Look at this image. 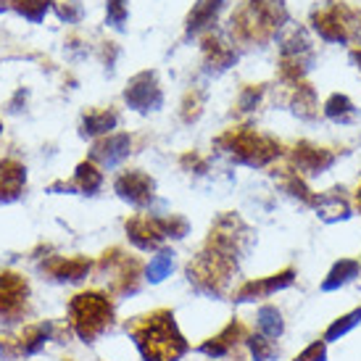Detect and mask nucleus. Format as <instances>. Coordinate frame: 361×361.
Wrapping results in <instances>:
<instances>
[{
    "label": "nucleus",
    "mask_w": 361,
    "mask_h": 361,
    "mask_svg": "<svg viewBox=\"0 0 361 361\" xmlns=\"http://www.w3.org/2000/svg\"><path fill=\"white\" fill-rule=\"evenodd\" d=\"M221 142H227V151L235 159L243 164H253V166H261L280 153L277 142H271L269 137H261L256 132H230Z\"/></svg>",
    "instance_id": "1"
},
{
    "label": "nucleus",
    "mask_w": 361,
    "mask_h": 361,
    "mask_svg": "<svg viewBox=\"0 0 361 361\" xmlns=\"http://www.w3.org/2000/svg\"><path fill=\"white\" fill-rule=\"evenodd\" d=\"M311 24H314V30L319 32L324 40L330 42H345L353 30L351 11L341 6V3H330L324 8L314 11L311 13Z\"/></svg>",
    "instance_id": "2"
},
{
    "label": "nucleus",
    "mask_w": 361,
    "mask_h": 361,
    "mask_svg": "<svg viewBox=\"0 0 361 361\" xmlns=\"http://www.w3.org/2000/svg\"><path fill=\"white\" fill-rule=\"evenodd\" d=\"M124 98H127V103H130L132 109H137V111L159 109L161 106L159 82H156L153 74L142 71V74H137V77L130 82V87H127V92H124Z\"/></svg>",
    "instance_id": "3"
},
{
    "label": "nucleus",
    "mask_w": 361,
    "mask_h": 361,
    "mask_svg": "<svg viewBox=\"0 0 361 361\" xmlns=\"http://www.w3.org/2000/svg\"><path fill=\"white\" fill-rule=\"evenodd\" d=\"M116 190L121 192V198H127L132 203H145L151 201L153 195V182L140 174V171H127V174H121L119 180H116Z\"/></svg>",
    "instance_id": "4"
},
{
    "label": "nucleus",
    "mask_w": 361,
    "mask_h": 361,
    "mask_svg": "<svg viewBox=\"0 0 361 361\" xmlns=\"http://www.w3.org/2000/svg\"><path fill=\"white\" fill-rule=\"evenodd\" d=\"M295 164H298V169L306 171V174H322V171L332 166V153H327L324 148H314V145H298L295 148Z\"/></svg>",
    "instance_id": "5"
},
{
    "label": "nucleus",
    "mask_w": 361,
    "mask_h": 361,
    "mask_svg": "<svg viewBox=\"0 0 361 361\" xmlns=\"http://www.w3.org/2000/svg\"><path fill=\"white\" fill-rule=\"evenodd\" d=\"M221 6H224V0H198L192 6L190 16H188V32L195 35V32L206 30L209 24H214L216 16H219Z\"/></svg>",
    "instance_id": "6"
},
{
    "label": "nucleus",
    "mask_w": 361,
    "mask_h": 361,
    "mask_svg": "<svg viewBox=\"0 0 361 361\" xmlns=\"http://www.w3.org/2000/svg\"><path fill=\"white\" fill-rule=\"evenodd\" d=\"M130 153V137L127 135H116V137H109V140H103L98 148H95V156L103 161V164H119L124 156Z\"/></svg>",
    "instance_id": "7"
},
{
    "label": "nucleus",
    "mask_w": 361,
    "mask_h": 361,
    "mask_svg": "<svg viewBox=\"0 0 361 361\" xmlns=\"http://www.w3.org/2000/svg\"><path fill=\"white\" fill-rule=\"evenodd\" d=\"M251 11L264 21V27H280V21L288 19L282 0H251Z\"/></svg>",
    "instance_id": "8"
},
{
    "label": "nucleus",
    "mask_w": 361,
    "mask_h": 361,
    "mask_svg": "<svg viewBox=\"0 0 361 361\" xmlns=\"http://www.w3.org/2000/svg\"><path fill=\"white\" fill-rule=\"evenodd\" d=\"M293 282V271H282V274H274L271 280L267 282H251L245 290L240 293V301H251L256 295H271L274 290H282Z\"/></svg>",
    "instance_id": "9"
},
{
    "label": "nucleus",
    "mask_w": 361,
    "mask_h": 361,
    "mask_svg": "<svg viewBox=\"0 0 361 361\" xmlns=\"http://www.w3.org/2000/svg\"><path fill=\"white\" fill-rule=\"evenodd\" d=\"M8 6L27 21L40 24L45 19V13L51 11V6H56V0H8Z\"/></svg>",
    "instance_id": "10"
},
{
    "label": "nucleus",
    "mask_w": 361,
    "mask_h": 361,
    "mask_svg": "<svg viewBox=\"0 0 361 361\" xmlns=\"http://www.w3.org/2000/svg\"><path fill=\"white\" fill-rule=\"evenodd\" d=\"M317 209H319V216L324 221H338V219H345L348 216V203L343 201L341 195H322L319 201H317Z\"/></svg>",
    "instance_id": "11"
},
{
    "label": "nucleus",
    "mask_w": 361,
    "mask_h": 361,
    "mask_svg": "<svg viewBox=\"0 0 361 361\" xmlns=\"http://www.w3.org/2000/svg\"><path fill=\"white\" fill-rule=\"evenodd\" d=\"M359 274V264L356 261H341V264H335L330 271V277L324 280V290H335V288H341L345 282H351L353 277Z\"/></svg>",
    "instance_id": "12"
},
{
    "label": "nucleus",
    "mask_w": 361,
    "mask_h": 361,
    "mask_svg": "<svg viewBox=\"0 0 361 361\" xmlns=\"http://www.w3.org/2000/svg\"><path fill=\"white\" fill-rule=\"evenodd\" d=\"M203 51H206V56H209V63H214V66H219V69H227L232 63V59H235V53L224 45V42H219L216 37H206L203 40Z\"/></svg>",
    "instance_id": "13"
},
{
    "label": "nucleus",
    "mask_w": 361,
    "mask_h": 361,
    "mask_svg": "<svg viewBox=\"0 0 361 361\" xmlns=\"http://www.w3.org/2000/svg\"><path fill=\"white\" fill-rule=\"evenodd\" d=\"M116 127V114L111 111H92L85 116V135H101Z\"/></svg>",
    "instance_id": "14"
},
{
    "label": "nucleus",
    "mask_w": 361,
    "mask_h": 361,
    "mask_svg": "<svg viewBox=\"0 0 361 361\" xmlns=\"http://www.w3.org/2000/svg\"><path fill=\"white\" fill-rule=\"evenodd\" d=\"M324 114H327L332 121H348V119H353L356 109H353V103L348 101L345 95H332L330 101L324 103Z\"/></svg>",
    "instance_id": "15"
},
{
    "label": "nucleus",
    "mask_w": 361,
    "mask_h": 361,
    "mask_svg": "<svg viewBox=\"0 0 361 361\" xmlns=\"http://www.w3.org/2000/svg\"><path fill=\"white\" fill-rule=\"evenodd\" d=\"M259 327L261 332L267 335V338H277L282 332V317L280 311L274 309V306H267V309L259 311Z\"/></svg>",
    "instance_id": "16"
},
{
    "label": "nucleus",
    "mask_w": 361,
    "mask_h": 361,
    "mask_svg": "<svg viewBox=\"0 0 361 361\" xmlns=\"http://www.w3.org/2000/svg\"><path fill=\"white\" fill-rule=\"evenodd\" d=\"M127 16H130L127 0H109V3H106V21H109L111 27L121 30L124 21H127Z\"/></svg>",
    "instance_id": "17"
},
{
    "label": "nucleus",
    "mask_w": 361,
    "mask_h": 361,
    "mask_svg": "<svg viewBox=\"0 0 361 361\" xmlns=\"http://www.w3.org/2000/svg\"><path fill=\"white\" fill-rule=\"evenodd\" d=\"M53 11H56V16H59L61 21H66V24H74V21L82 19V3H77V0H56Z\"/></svg>",
    "instance_id": "18"
},
{
    "label": "nucleus",
    "mask_w": 361,
    "mask_h": 361,
    "mask_svg": "<svg viewBox=\"0 0 361 361\" xmlns=\"http://www.w3.org/2000/svg\"><path fill=\"white\" fill-rule=\"evenodd\" d=\"M359 319H361V309H356V311H351L348 317H343V319H338L335 324H332L330 330H327V341H335V338H341V335H345V332L351 330V327H356L359 324Z\"/></svg>",
    "instance_id": "19"
},
{
    "label": "nucleus",
    "mask_w": 361,
    "mask_h": 361,
    "mask_svg": "<svg viewBox=\"0 0 361 361\" xmlns=\"http://www.w3.org/2000/svg\"><path fill=\"white\" fill-rule=\"evenodd\" d=\"M77 180H80V185L85 190L90 192L101 185V171L95 169V166H90V164H82L80 169H77Z\"/></svg>",
    "instance_id": "20"
},
{
    "label": "nucleus",
    "mask_w": 361,
    "mask_h": 361,
    "mask_svg": "<svg viewBox=\"0 0 361 361\" xmlns=\"http://www.w3.org/2000/svg\"><path fill=\"white\" fill-rule=\"evenodd\" d=\"M251 351H253V356H256V361H271L277 356V348L271 345L269 338H253Z\"/></svg>",
    "instance_id": "21"
},
{
    "label": "nucleus",
    "mask_w": 361,
    "mask_h": 361,
    "mask_svg": "<svg viewBox=\"0 0 361 361\" xmlns=\"http://www.w3.org/2000/svg\"><path fill=\"white\" fill-rule=\"evenodd\" d=\"M314 109H317V103H314V92L309 87H298V95H295V111L301 114V116H314Z\"/></svg>",
    "instance_id": "22"
},
{
    "label": "nucleus",
    "mask_w": 361,
    "mask_h": 361,
    "mask_svg": "<svg viewBox=\"0 0 361 361\" xmlns=\"http://www.w3.org/2000/svg\"><path fill=\"white\" fill-rule=\"evenodd\" d=\"M169 269H171V256H169V253H161L159 259H156V261L151 264V269H148V274H151L153 280H161V277H164V274H166Z\"/></svg>",
    "instance_id": "23"
},
{
    "label": "nucleus",
    "mask_w": 361,
    "mask_h": 361,
    "mask_svg": "<svg viewBox=\"0 0 361 361\" xmlns=\"http://www.w3.org/2000/svg\"><path fill=\"white\" fill-rule=\"evenodd\" d=\"M295 361H324V343H314Z\"/></svg>",
    "instance_id": "24"
},
{
    "label": "nucleus",
    "mask_w": 361,
    "mask_h": 361,
    "mask_svg": "<svg viewBox=\"0 0 361 361\" xmlns=\"http://www.w3.org/2000/svg\"><path fill=\"white\" fill-rule=\"evenodd\" d=\"M253 103H259V90H245V95H243V111H251Z\"/></svg>",
    "instance_id": "25"
},
{
    "label": "nucleus",
    "mask_w": 361,
    "mask_h": 361,
    "mask_svg": "<svg viewBox=\"0 0 361 361\" xmlns=\"http://www.w3.org/2000/svg\"><path fill=\"white\" fill-rule=\"evenodd\" d=\"M351 59L356 61V63H359V69H361V53H359V51H353V53H351Z\"/></svg>",
    "instance_id": "26"
},
{
    "label": "nucleus",
    "mask_w": 361,
    "mask_h": 361,
    "mask_svg": "<svg viewBox=\"0 0 361 361\" xmlns=\"http://www.w3.org/2000/svg\"><path fill=\"white\" fill-rule=\"evenodd\" d=\"M6 8H8V0H0V13H3Z\"/></svg>",
    "instance_id": "27"
},
{
    "label": "nucleus",
    "mask_w": 361,
    "mask_h": 361,
    "mask_svg": "<svg viewBox=\"0 0 361 361\" xmlns=\"http://www.w3.org/2000/svg\"><path fill=\"white\" fill-rule=\"evenodd\" d=\"M356 201H359V209H361V185H359V192H356Z\"/></svg>",
    "instance_id": "28"
}]
</instances>
